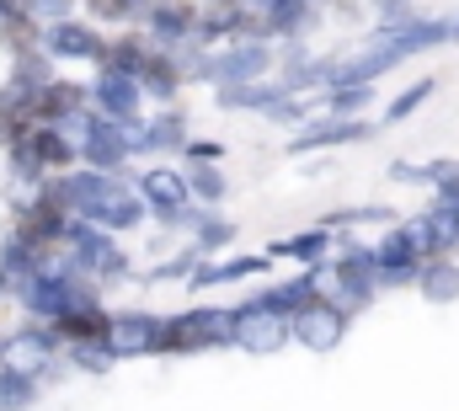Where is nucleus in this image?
I'll return each instance as SVG.
<instances>
[{
  "label": "nucleus",
  "instance_id": "f257e3e1",
  "mask_svg": "<svg viewBox=\"0 0 459 411\" xmlns=\"http://www.w3.org/2000/svg\"><path fill=\"white\" fill-rule=\"evenodd\" d=\"M0 363L16 369V374L43 380V374L59 363V331H54V326H16V331H5Z\"/></svg>",
  "mask_w": 459,
  "mask_h": 411
},
{
  "label": "nucleus",
  "instance_id": "f03ea898",
  "mask_svg": "<svg viewBox=\"0 0 459 411\" xmlns=\"http://www.w3.org/2000/svg\"><path fill=\"white\" fill-rule=\"evenodd\" d=\"M374 134L368 118H342V112H316L294 139H289V155H316V150H337V144H363Z\"/></svg>",
  "mask_w": 459,
  "mask_h": 411
},
{
  "label": "nucleus",
  "instance_id": "7ed1b4c3",
  "mask_svg": "<svg viewBox=\"0 0 459 411\" xmlns=\"http://www.w3.org/2000/svg\"><path fill=\"white\" fill-rule=\"evenodd\" d=\"M240 310V320H235V347L240 353H251V358H267V353H278L283 342H289V315H278V310H267L256 294L246 300Z\"/></svg>",
  "mask_w": 459,
  "mask_h": 411
},
{
  "label": "nucleus",
  "instance_id": "20e7f679",
  "mask_svg": "<svg viewBox=\"0 0 459 411\" xmlns=\"http://www.w3.org/2000/svg\"><path fill=\"white\" fill-rule=\"evenodd\" d=\"M289 337L310 353H337L347 337V315L332 300H310L299 315H289Z\"/></svg>",
  "mask_w": 459,
  "mask_h": 411
},
{
  "label": "nucleus",
  "instance_id": "39448f33",
  "mask_svg": "<svg viewBox=\"0 0 459 411\" xmlns=\"http://www.w3.org/2000/svg\"><path fill=\"white\" fill-rule=\"evenodd\" d=\"M102 27L97 22H81V16H59V22H43V54L48 59H86V65H97V54H102Z\"/></svg>",
  "mask_w": 459,
  "mask_h": 411
},
{
  "label": "nucleus",
  "instance_id": "423d86ee",
  "mask_svg": "<svg viewBox=\"0 0 459 411\" xmlns=\"http://www.w3.org/2000/svg\"><path fill=\"white\" fill-rule=\"evenodd\" d=\"M198 11H204V0H150V5L139 11V27L150 32L155 48H171V43H187V38H193Z\"/></svg>",
  "mask_w": 459,
  "mask_h": 411
},
{
  "label": "nucleus",
  "instance_id": "0eeeda50",
  "mask_svg": "<svg viewBox=\"0 0 459 411\" xmlns=\"http://www.w3.org/2000/svg\"><path fill=\"white\" fill-rule=\"evenodd\" d=\"M102 342L113 347V358H150V353L160 347V315H150V310H123V315L108 320Z\"/></svg>",
  "mask_w": 459,
  "mask_h": 411
},
{
  "label": "nucleus",
  "instance_id": "6e6552de",
  "mask_svg": "<svg viewBox=\"0 0 459 411\" xmlns=\"http://www.w3.org/2000/svg\"><path fill=\"white\" fill-rule=\"evenodd\" d=\"M86 97H91V112H102V118H139L144 112L139 81L123 75V70H97V81L86 86Z\"/></svg>",
  "mask_w": 459,
  "mask_h": 411
},
{
  "label": "nucleus",
  "instance_id": "1a4fd4ad",
  "mask_svg": "<svg viewBox=\"0 0 459 411\" xmlns=\"http://www.w3.org/2000/svg\"><path fill=\"white\" fill-rule=\"evenodd\" d=\"M267 267H273V257H267V251H246V257H225V262L198 257V262H193V273H187V289H193V294H204V289H220V284L262 278Z\"/></svg>",
  "mask_w": 459,
  "mask_h": 411
},
{
  "label": "nucleus",
  "instance_id": "9d476101",
  "mask_svg": "<svg viewBox=\"0 0 459 411\" xmlns=\"http://www.w3.org/2000/svg\"><path fill=\"white\" fill-rule=\"evenodd\" d=\"M139 92H144V102H177L182 97V86H187V70L171 59V48H150V59L139 65Z\"/></svg>",
  "mask_w": 459,
  "mask_h": 411
},
{
  "label": "nucleus",
  "instance_id": "9b49d317",
  "mask_svg": "<svg viewBox=\"0 0 459 411\" xmlns=\"http://www.w3.org/2000/svg\"><path fill=\"white\" fill-rule=\"evenodd\" d=\"M81 107H91V97H86V86H81V81H59V75H48V81L32 92L27 112H32L38 123H65V118H70V112H81Z\"/></svg>",
  "mask_w": 459,
  "mask_h": 411
},
{
  "label": "nucleus",
  "instance_id": "f8f14e48",
  "mask_svg": "<svg viewBox=\"0 0 459 411\" xmlns=\"http://www.w3.org/2000/svg\"><path fill=\"white\" fill-rule=\"evenodd\" d=\"M332 240H337V230H332V224H310V230H299V235H283V240H273V246H267V257H273V262L321 267V262L332 257Z\"/></svg>",
  "mask_w": 459,
  "mask_h": 411
},
{
  "label": "nucleus",
  "instance_id": "ddd939ff",
  "mask_svg": "<svg viewBox=\"0 0 459 411\" xmlns=\"http://www.w3.org/2000/svg\"><path fill=\"white\" fill-rule=\"evenodd\" d=\"M256 300H262L267 310H278V315H299L310 300H321V273H316V267H299L294 278L262 284V289H256Z\"/></svg>",
  "mask_w": 459,
  "mask_h": 411
},
{
  "label": "nucleus",
  "instance_id": "4468645a",
  "mask_svg": "<svg viewBox=\"0 0 459 411\" xmlns=\"http://www.w3.org/2000/svg\"><path fill=\"white\" fill-rule=\"evenodd\" d=\"M150 32L144 27H128V32H117L102 43V54H97V70H123V75H139V65L150 59Z\"/></svg>",
  "mask_w": 459,
  "mask_h": 411
},
{
  "label": "nucleus",
  "instance_id": "2eb2a0df",
  "mask_svg": "<svg viewBox=\"0 0 459 411\" xmlns=\"http://www.w3.org/2000/svg\"><path fill=\"white\" fill-rule=\"evenodd\" d=\"M193 134H187V112H177V107H166V112H144V155H182V144H187Z\"/></svg>",
  "mask_w": 459,
  "mask_h": 411
},
{
  "label": "nucleus",
  "instance_id": "dca6fc26",
  "mask_svg": "<svg viewBox=\"0 0 459 411\" xmlns=\"http://www.w3.org/2000/svg\"><path fill=\"white\" fill-rule=\"evenodd\" d=\"M417 289L428 305H455L459 300V262L455 257H422L417 267Z\"/></svg>",
  "mask_w": 459,
  "mask_h": 411
},
{
  "label": "nucleus",
  "instance_id": "f3484780",
  "mask_svg": "<svg viewBox=\"0 0 459 411\" xmlns=\"http://www.w3.org/2000/svg\"><path fill=\"white\" fill-rule=\"evenodd\" d=\"M235 305H198L193 310V326H198V353H214V347H235Z\"/></svg>",
  "mask_w": 459,
  "mask_h": 411
},
{
  "label": "nucleus",
  "instance_id": "a211bd4d",
  "mask_svg": "<svg viewBox=\"0 0 459 411\" xmlns=\"http://www.w3.org/2000/svg\"><path fill=\"white\" fill-rule=\"evenodd\" d=\"M395 182H417V188H444L459 177V161L455 155H438V161H395L390 166Z\"/></svg>",
  "mask_w": 459,
  "mask_h": 411
},
{
  "label": "nucleus",
  "instance_id": "6ab92c4d",
  "mask_svg": "<svg viewBox=\"0 0 459 411\" xmlns=\"http://www.w3.org/2000/svg\"><path fill=\"white\" fill-rule=\"evenodd\" d=\"M187 188H193V204L220 208L230 198V182L220 171V161H204V166H187Z\"/></svg>",
  "mask_w": 459,
  "mask_h": 411
},
{
  "label": "nucleus",
  "instance_id": "aec40b11",
  "mask_svg": "<svg viewBox=\"0 0 459 411\" xmlns=\"http://www.w3.org/2000/svg\"><path fill=\"white\" fill-rule=\"evenodd\" d=\"M230 240H235V224H230L225 214L204 208L198 224H193V251H198V257H214V251H225Z\"/></svg>",
  "mask_w": 459,
  "mask_h": 411
},
{
  "label": "nucleus",
  "instance_id": "412c9836",
  "mask_svg": "<svg viewBox=\"0 0 459 411\" xmlns=\"http://www.w3.org/2000/svg\"><path fill=\"white\" fill-rule=\"evenodd\" d=\"M368 102H374V81H347V86H326L321 92V107L342 112V118H358Z\"/></svg>",
  "mask_w": 459,
  "mask_h": 411
},
{
  "label": "nucleus",
  "instance_id": "4be33fe9",
  "mask_svg": "<svg viewBox=\"0 0 459 411\" xmlns=\"http://www.w3.org/2000/svg\"><path fill=\"white\" fill-rule=\"evenodd\" d=\"M428 230H433V257H455L459 251V208L444 204H428Z\"/></svg>",
  "mask_w": 459,
  "mask_h": 411
},
{
  "label": "nucleus",
  "instance_id": "5701e85b",
  "mask_svg": "<svg viewBox=\"0 0 459 411\" xmlns=\"http://www.w3.org/2000/svg\"><path fill=\"white\" fill-rule=\"evenodd\" d=\"M65 358L75 363V369H86V374H108L117 358H113V347L102 342V337H81V342H65Z\"/></svg>",
  "mask_w": 459,
  "mask_h": 411
},
{
  "label": "nucleus",
  "instance_id": "b1692460",
  "mask_svg": "<svg viewBox=\"0 0 459 411\" xmlns=\"http://www.w3.org/2000/svg\"><path fill=\"white\" fill-rule=\"evenodd\" d=\"M433 92H438V75H422V81H411L406 92H395V97H390V107H385V118H379V123H406V118L428 102Z\"/></svg>",
  "mask_w": 459,
  "mask_h": 411
},
{
  "label": "nucleus",
  "instance_id": "393cba45",
  "mask_svg": "<svg viewBox=\"0 0 459 411\" xmlns=\"http://www.w3.org/2000/svg\"><path fill=\"white\" fill-rule=\"evenodd\" d=\"M32 401H38V380L0 363V411H27Z\"/></svg>",
  "mask_w": 459,
  "mask_h": 411
},
{
  "label": "nucleus",
  "instance_id": "a878e982",
  "mask_svg": "<svg viewBox=\"0 0 459 411\" xmlns=\"http://www.w3.org/2000/svg\"><path fill=\"white\" fill-rule=\"evenodd\" d=\"M91 22H139V0H81Z\"/></svg>",
  "mask_w": 459,
  "mask_h": 411
},
{
  "label": "nucleus",
  "instance_id": "bb28decb",
  "mask_svg": "<svg viewBox=\"0 0 459 411\" xmlns=\"http://www.w3.org/2000/svg\"><path fill=\"white\" fill-rule=\"evenodd\" d=\"M193 262H198V251L187 246L182 257H171V262H160V267L150 273V284H171V278H182V284H187V273H193Z\"/></svg>",
  "mask_w": 459,
  "mask_h": 411
},
{
  "label": "nucleus",
  "instance_id": "cd10ccee",
  "mask_svg": "<svg viewBox=\"0 0 459 411\" xmlns=\"http://www.w3.org/2000/svg\"><path fill=\"white\" fill-rule=\"evenodd\" d=\"M182 155H187V166H204V161H225V144L220 139H187Z\"/></svg>",
  "mask_w": 459,
  "mask_h": 411
},
{
  "label": "nucleus",
  "instance_id": "c85d7f7f",
  "mask_svg": "<svg viewBox=\"0 0 459 411\" xmlns=\"http://www.w3.org/2000/svg\"><path fill=\"white\" fill-rule=\"evenodd\" d=\"M449 43H459V16H449Z\"/></svg>",
  "mask_w": 459,
  "mask_h": 411
},
{
  "label": "nucleus",
  "instance_id": "c756f323",
  "mask_svg": "<svg viewBox=\"0 0 459 411\" xmlns=\"http://www.w3.org/2000/svg\"><path fill=\"white\" fill-rule=\"evenodd\" d=\"M204 5H235V0H204Z\"/></svg>",
  "mask_w": 459,
  "mask_h": 411
},
{
  "label": "nucleus",
  "instance_id": "7c9ffc66",
  "mask_svg": "<svg viewBox=\"0 0 459 411\" xmlns=\"http://www.w3.org/2000/svg\"><path fill=\"white\" fill-rule=\"evenodd\" d=\"M0 347H5V331H0Z\"/></svg>",
  "mask_w": 459,
  "mask_h": 411
}]
</instances>
